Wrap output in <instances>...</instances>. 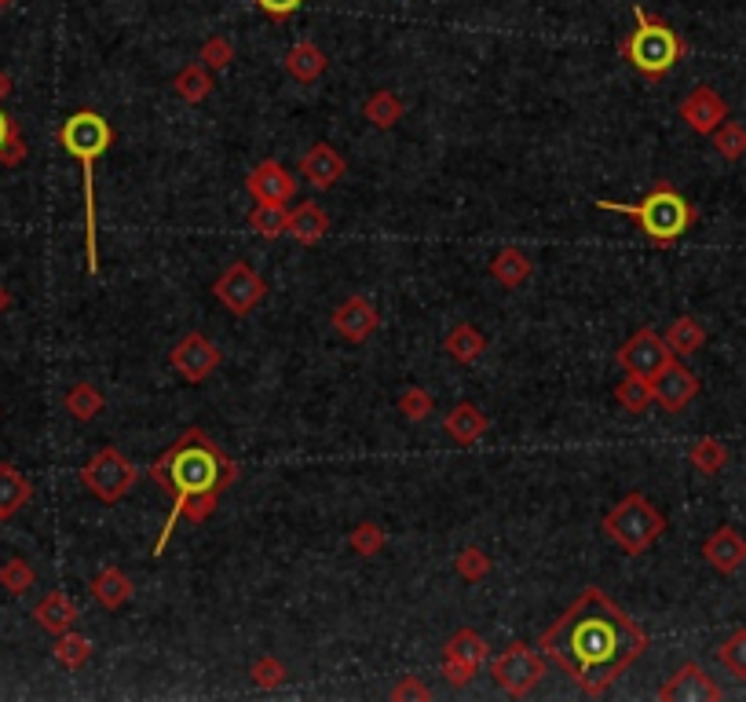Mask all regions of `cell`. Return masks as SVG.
Instances as JSON below:
<instances>
[{
	"label": "cell",
	"mask_w": 746,
	"mask_h": 702,
	"mask_svg": "<svg viewBox=\"0 0 746 702\" xmlns=\"http://www.w3.org/2000/svg\"><path fill=\"white\" fill-rule=\"evenodd\" d=\"M717 663L728 669L735 680H746V630H735L728 641L717 647Z\"/></svg>",
	"instance_id": "39"
},
{
	"label": "cell",
	"mask_w": 746,
	"mask_h": 702,
	"mask_svg": "<svg viewBox=\"0 0 746 702\" xmlns=\"http://www.w3.org/2000/svg\"><path fill=\"white\" fill-rule=\"evenodd\" d=\"M454 570L465 581H483L490 575V556L483 553L479 545H468V548H461L457 559H454Z\"/></svg>",
	"instance_id": "40"
},
{
	"label": "cell",
	"mask_w": 746,
	"mask_h": 702,
	"mask_svg": "<svg viewBox=\"0 0 746 702\" xmlns=\"http://www.w3.org/2000/svg\"><path fill=\"white\" fill-rule=\"evenodd\" d=\"M136 479H139L136 465H132V461H128L125 454H121L117 446H103V450H99V454L81 468V483H84V487L92 490L103 505H117L132 487H136Z\"/></svg>",
	"instance_id": "7"
},
{
	"label": "cell",
	"mask_w": 746,
	"mask_h": 702,
	"mask_svg": "<svg viewBox=\"0 0 746 702\" xmlns=\"http://www.w3.org/2000/svg\"><path fill=\"white\" fill-rule=\"evenodd\" d=\"M428 695H432V691H428L425 684H421V680H417V677H403L399 680V684H395L392 688V699H417V702H425Z\"/></svg>",
	"instance_id": "46"
},
{
	"label": "cell",
	"mask_w": 746,
	"mask_h": 702,
	"mask_svg": "<svg viewBox=\"0 0 746 702\" xmlns=\"http://www.w3.org/2000/svg\"><path fill=\"white\" fill-rule=\"evenodd\" d=\"M432 410H436V399L421 388V384H414V388H406L399 395V414L410 417L414 424L425 421V417H432Z\"/></svg>",
	"instance_id": "42"
},
{
	"label": "cell",
	"mask_w": 746,
	"mask_h": 702,
	"mask_svg": "<svg viewBox=\"0 0 746 702\" xmlns=\"http://www.w3.org/2000/svg\"><path fill=\"white\" fill-rule=\"evenodd\" d=\"M52 655H55V663L66 666V669H81L88 658H92V641L81 633H74V630H66V633L55 636Z\"/></svg>",
	"instance_id": "33"
},
{
	"label": "cell",
	"mask_w": 746,
	"mask_h": 702,
	"mask_svg": "<svg viewBox=\"0 0 746 702\" xmlns=\"http://www.w3.org/2000/svg\"><path fill=\"white\" fill-rule=\"evenodd\" d=\"M8 95H11V77H8V70H0V103H4Z\"/></svg>",
	"instance_id": "47"
},
{
	"label": "cell",
	"mask_w": 746,
	"mask_h": 702,
	"mask_svg": "<svg viewBox=\"0 0 746 702\" xmlns=\"http://www.w3.org/2000/svg\"><path fill=\"white\" fill-rule=\"evenodd\" d=\"M81 619L77 614V603L66 597L63 589H52L48 597H41L37 600V608H33V622L41 625L44 633H52V636H59L66 630H74V622Z\"/></svg>",
	"instance_id": "20"
},
{
	"label": "cell",
	"mask_w": 746,
	"mask_h": 702,
	"mask_svg": "<svg viewBox=\"0 0 746 702\" xmlns=\"http://www.w3.org/2000/svg\"><path fill=\"white\" fill-rule=\"evenodd\" d=\"M490 677L498 680L501 691H509V695L523 699V695H531L538 684H542V677H545V655L534 652V647H527V644H512L509 652H501L490 663Z\"/></svg>",
	"instance_id": "8"
},
{
	"label": "cell",
	"mask_w": 746,
	"mask_h": 702,
	"mask_svg": "<svg viewBox=\"0 0 746 702\" xmlns=\"http://www.w3.org/2000/svg\"><path fill=\"white\" fill-rule=\"evenodd\" d=\"M33 498V483L22 476L15 465H0V516L11 520L15 512H22Z\"/></svg>",
	"instance_id": "26"
},
{
	"label": "cell",
	"mask_w": 746,
	"mask_h": 702,
	"mask_svg": "<svg viewBox=\"0 0 746 702\" xmlns=\"http://www.w3.org/2000/svg\"><path fill=\"white\" fill-rule=\"evenodd\" d=\"M197 63H205L208 70H227V66L235 63V44L227 37H208L202 44V52H197Z\"/></svg>",
	"instance_id": "43"
},
{
	"label": "cell",
	"mask_w": 746,
	"mask_h": 702,
	"mask_svg": "<svg viewBox=\"0 0 746 702\" xmlns=\"http://www.w3.org/2000/svg\"><path fill=\"white\" fill-rule=\"evenodd\" d=\"M150 479L158 483V487L172 490L169 520H165L158 545H154V556H161L176 531V523L180 520L205 523L208 516L216 512L219 494L238 479V465L219 454V446L202 432V428H187V432L150 465Z\"/></svg>",
	"instance_id": "2"
},
{
	"label": "cell",
	"mask_w": 746,
	"mask_h": 702,
	"mask_svg": "<svg viewBox=\"0 0 746 702\" xmlns=\"http://www.w3.org/2000/svg\"><path fill=\"white\" fill-rule=\"evenodd\" d=\"M0 523H4V516H0Z\"/></svg>",
	"instance_id": "50"
},
{
	"label": "cell",
	"mask_w": 746,
	"mask_h": 702,
	"mask_svg": "<svg viewBox=\"0 0 746 702\" xmlns=\"http://www.w3.org/2000/svg\"><path fill=\"white\" fill-rule=\"evenodd\" d=\"M597 208L636 219V227L644 230L647 241H652L655 249H669L691 224H696V208H691V202L677 191V186H669L666 180H658L636 205L597 202Z\"/></svg>",
	"instance_id": "4"
},
{
	"label": "cell",
	"mask_w": 746,
	"mask_h": 702,
	"mask_svg": "<svg viewBox=\"0 0 746 702\" xmlns=\"http://www.w3.org/2000/svg\"><path fill=\"white\" fill-rule=\"evenodd\" d=\"M680 121L691 132H699V136H713L728 121V103L710 84H696L685 95V103H680Z\"/></svg>",
	"instance_id": "13"
},
{
	"label": "cell",
	"mask_w": 746,
	"mask_h": 702,
	"mask_svg": "<svg viewBox=\"0 0 746 702\" xmlns=\"http://www.w3.org/2000/svg\"><path fill=\"white\" fill-rule=\"evenodd\" d=\"M362 117L370 121L373 128H395L403 121V103L399 95L388 92V88H381V92H373L366 103H362Z\"/></svg>",
	"instance_id": "31"
},
{
	"label": "cell",
	"mask_w": 746,
	"mask_h": 702,
	"mask_svg": "<svg viewBox=\"0 0 746 702\" xmlns=\"http://www.w3.org/2000/svg\"><path fill=\"white\" fill-rule=\"evenodd\" d=\"M213 88H216L213 70H208L205 63H187L183 70L172 77V92L180 95L183 103H191V106L205 103V99L213 95Z\"/></svg>",
	"instance_id": "25"
},
{
	"label": "cell",
	"mask_w": 746,
	"mask_h": 702,
	"mask_svg": "<svg viewBox=\"0 0 746 702\" xmlns=\"http://www.w3.org/2000/svg\"><path fill=\"white\" fill-rule=\"evenodd\" d=\"M384 542H388V537H384V531L377 523H359L355 531L348 534V545L355 548L359 556H366V559H373L384 548Z\"/></svg>",
	"instance_id": "41"
},
{
	"label": "cell",
	"mask_w": 746,
	"mask_h": 702,
	"mask_svg": "<svg viewBox=\"0 0 746 702\" xmlns=\"http://www.w3.org/2000/svg\"><path fill=\"white\" fill-rule=\"evenodd\" d=\"M652 388H655V403L663 406L666 414H680L699 395V377L680 366V362H669V366L652 381Z\"/></svg>",
	"instance_id": "15"
},
{
	"label": "cell",
	"mask_w": 746,
	"mask_h": 702,
	"mask_svg": "<svg viewBox=\"0 0 746 702\" xmlns=\"http://www.w3.org/2000/svg\"><path fill=\"white\" fill-rule=\"evenodd\" d=\"M22 161H26V139H22L15 117L0 110V165L15 169V165H22Z\"/></svg>",
	"instance_id": "36"
},
{
	"label": "cell",
	"mask_w": 746,
	"mask_h": 702,
	"mask_svg": "<svg viewBox=\"0 0 746 702\" xmlns=\"http://www.w3.org/2000/svg\"><path fill=\"white\" fill-rule=\"evenodd\" d=\"M545 658L564 669L586 695H603L647 652L644 625L608 592L589 586L538 641Z\"/></svg>",
	"instance_id": "1"
},
{
	"label": "cell",
	"mask_w": 746,
	"mask_h": 702,
	"mask_svg": "<svg viewBox=\"0 0 746 702\" xmlns=\"http://www.w3.org/2000/svg\"><path fill=\"white\" fill-rule=\"evenodd\" d=\"M8 4H11V0H0V11H4V8H8Z\"/></svg>",
	"instance_id": "49"
},
{
	"label": "cell",
	"mask_w": 746,
	"mask_h": 702,
	"mask_svg": "<svg viewBox=\"0 0 746 702\" xmlns=\"http://www.w3.org/2000/svg\"><path fill=\"white\" fill-rule=\"evenodd\" d=\"M622 59L633 66L644 81H663L674 66L688 55V41L663 19H652L641 4H633V33L622 44Z\"/></svg>",
	"instance_id": "5"
},
{
	"label": "cell",
	"mask_w": 746,
	"mask_h": 702,
	"mask_svg": "<svg viewBox=\"0 0 746 702\" xmlns=\"http://www.w3.org/2000/svg\"><path fill=\"white\" fill-rule=\"evenodd\" d=\"M658 699L663 702H717L721 688L713 684V677L699 663H688L658 688Z\"/></svg>",
	"instance_id": "14"
},
{
	"label": "cell",
	"mask_w": 746,
	"mask_h": 702,
	"mask_svg": "<svg viewBox=\"0 0 746 702\" xmlns=\"http://www.w3.org/2000/svg\"><path fill=\"white\" fill-rule=\"evenodd\" d=\"M290 238L301 241V246H318L329 235V216L323 205L315 202H301L296 208H290Z\"/></svg>",
	"instance_id": "21"
},
{
	"label": "cell",
	"mask_w": 746,
	"mask_h": 702,
	"mask_svg": "<svg viewBox=\"0 0 746 702\" xmlns=\"http://www.w3.org/2000/svg\"><path fill=\"white\" fill-rule=\"evenodd\" d=\"M8 307H11V293L4 290V285H0V315H4Z\"/></svg>",
	"instance_id": "48"
},
{
	"label": "cell",
	"mask_w": 746,
	"mask_h": 702,
	"mask_svg": "<svg viewBox=\"0 0 746 702\" xmlns=\"http://www.w3.org/2000/svg\"><path fill=\"white\" fill-rule=\"evenodd\" d=\"M713 150H717L724 161L746 158V128L739 121H724V125L713 132Z\"/></svg>",
	"instance_id": "38"
},
{
	"label": "cell",
	"mask_w": 746,
	"mask_h": 702,
	"mask_svg": "<svg viewBox=\"0 0 746 702\" xmlns=\"http://www.w3.org/2000/svg\"><path fill=\"white\" fill-rule=\"evenodd\" d=\"M213 296L219 301V307H227L230 315H249L263 296H268V282L257 268H249L246 260H235L230 268L219 274L213 282Z\"/></svg>",
	"instance_id": "9"
},
{
	"label": "cell",
	"mask_w": 746,
	"mask_h": 702,
	"mask_svg": "<svg viewBox=\"0 0 746 702\" xmlns=\"http://www.w3.org/2000/svg\"><path fill=\"white\" fill-rule=\"evenodd\" d=\"M487 663V641L476 633V630H457L454 636L447 641V652H443V677L450 680L454 688H465L472 684V677H476V669Z\"/></svg>",
	"instance_id": "11"
},
{
	"label": "cell",
	"mask_w": 746,
	"mask_h": 702,
	"mask_svg": "<svg viewBox=\"0 0 746 702\" xmlns=\"http://www.w3.org/2000/svg\"><path fill=\"white\" fill-rule=\"evenodd\" d=\"M443 348H447V355L461 362V366H472L479 355H483V348H487V340H483V333L472 322H457L454 329L447 333L443 340Z\"/></svg>",
	"instance_id": "28"
},
{
	"label": "cell",
	"mask_w": 746,
	"mask_h": 702,
	"mask_svg": "<svg viewBox=\"0 0 746 702\" xmlns=\"http://www.w3.org/2000/svg\"><path fill=\"white\" fill-rule=\"evenodd\" d=\"M531 271H534L531 257L520 252L516 246H505L498 257L490 260V274L505 285V290H520V285L531 279Z\"/></svg>",
	"instance_id": "27"
},
{
	"label": "cell",
	"mask_w": 746,
	"mask_h": 702,
	"mask_svg": "<svg viewBox=\"0 0 746 702\" xmlns=\"http://www.w3.org/2000/svg\"><path fill=\"white\" fill-rule=\"evenodd\" d=\"M600 526H603V534L622 548V553L641 556L658 542V537H663L666 516L658 512L644 494H625V498L614 505L608 516H603Z\"/></svg>",
	"instance_id": "6"
},
{
	"label": "cell",
	"mask_w": 746,
	"mask_h": 702,
	"mask_svg": "<svg viewBox=\"0 0 746 702\" xmlns=\"http://www.w3.org/2000/svg\"><path fill=\"white\" fill-rule=\"evenodd\" d=\"M249 677H252V684L257 688H279L282 680H285V666L279 663V658H257V663H252V669H249Z\"/></svg>",
	"instance_id": "44"
},
{
	"label": "cell",
	"mask_w": 746,
	"mask_h": 702,
	"mask_svg": "<svg viewBox=\"0 0 746 702\" xmlns=\"http://www.w3.org/2000/svg\"><path fill=\"white\" fill-rule=\"evenodd\" d=\"M702 559L717 570V575H735L746 564V537L735 526H717L707 542H702Z\"/></svg>",
	"instance_id": "18"
},
{
	"label": "cell",
	"mask_w": 746,
	"mask_h": 702,
	"mask_svg": "<svg viewBox=\"0 0 746 702\" xmlns=\"http://www.w3.org/2000/svg\"><path fill=\"white\" fill-rule=\"evenodd\" d=\"M249 194L257 202H271V205H290L296 197V180L290 169H282L279 161H260L257 169L249 172Z\"/></svg>",
	"instance_id": "16"
},
{
	"label": "cell",
	"mask_w": 746,
	"mask_h": 702,
	"mask_svg": "<svg viewBox=\"0 0 746 702\" xmlns=\"http://www.w3.org/2000/svg\"><path fill=\"white\" fill-rule=\"evenodd\" d=\"M285 73L293 77V81H301V84H315L318 77L326 73V66H329V59H326V52L318 48L315 41H301V44H293L290 52H285Z\"/></svg>",
	"instance_id": "22"
},
{
	"label": "cell",
	"mask_w": 746,
	"mask_h": 702,
	"mask_svg": "<svg viewBox=\"0 0 746 702\" xmlns=\"http://www.w3.org/2000/svg\"><path fill=\"white\" fill-rule=\"evenodd\" d=\"M169 362L187 384H202L213 377L219 366V348L205 333H187L180 344L172 348Z\"/></svg>",
	"instance_id": "12"
},
{
	"label": "cell",
	"mask_w": 746,
	"mask_h": 702,
	"mask_svg": "<svg viewBox=\"0 0 746 702\" xmlns=\"http://www.w3.org/2000/svg\"><path fill=\"white\" fill-rule=\"evenodd\" d=\"M59 143L70 158L81 161L84 172V268L88 274L99 271V246H95V161L114 147V128L95 110H77L59 125Z\"/></svg>",
	"instance_id": "3"
},
{
	"label": "cell",
	"mask_w": 746,
	"mask_h": 702,
	"mask_svg": "<svg viewBox=\"0 0 746 702\" xmlns=\"http://www.w3.org/2000/svg\"><path fill=\"white\" fill-rule=\"evenodd\" d=\"M37 586V570H33L22 556H11L4 567H0V589H8L11 597H22Z\"/></svg>",
	"instance_id": "37"
},
{
	"label": "cell",
	"mask_w": 746,
	"mask_h": 702,
	"mask_svg": "<svg viewBox=\"0 0 746 702\" xmlns=\"http://www.w3.org/2000/svg\"><path fill=\"white\" fill-rule=\"evenodd\" d=\"M92 597L99 600V608L117 611L132 600V578L121 567H103L92 578Z\"/></svg>",
	"instance_id": "24"
},
{
	"label": "cell",
	"mask_w": 746,
	"mask_h": 702,
	"mask_svg": "<svg viewBox=\"0 0 746 702\" xmlns=\"http://www.w3.org/2000/svg\"><path fill=\"white\" fill-rule=\"evenodd\" d=\"M344 172H348L344 154H340L337 147H329V143H315L312 150H304L301 176L315 186V191H329V186H337V180Z\"/></svg>",
	"instance_id": "19"
},
{
	"label": "cell",
	"mask_w": 746,
	"mask_h": 702,
	"mask_svg": "<svg viewBox=\"0 0 746 702\" xmlns=\"http://www.w3.org/2000/svg\"><path fill=\"white\" fill-rule=\"evenodd\" d=\"M252 4H257L271 22H285L290 15H296V11H301L304 0H252Z\"/></svg>",
	"instance_id": "45"
},
{
	"label": "cell",
	"mask_w": 746,
	"mask_h": 702,
	"mask_svg": "<svg viewBox=\"0 0 746 702\" xmlns=\"http://www.w3.org/2000/svg\"><path fill=\"white\" fill-rule=\"evenodd\" d=\"M249 227L257 230L260 238H282L285 227H290V208L285 205H271V202H257V208L249 213Z\"/></svg>",
	"instance_id": "32"
},
{
	"label": "cell",
	"mask_w": 746,
	"mask_h": 702,
	"mask_svg": "<svg viewBox=\"0 0 746 702\" xmlns=\"http://www.w3.org/2000/svg\"><path fill=\"white\" fill-rule=\"evenodd\" d=\"M688 461L702 476H717V472L728 465V446H724L721 439H699V443L688 450Z\"/></svg>",
	"instance_id": "34"
},
{
	"label": "cell",
	"mask_w": 746,
	"mask_h": 702,
	"mask_svg": "<svg viewBox=\"0 0 746 702\" xmlns=\"http://www.w3.org/2000/svg\"><path fill=\"white\" fill-rule=\"evenodd\" d=\"M614 399H619L622 410H630V414H644L647 406L655 403V388H652V381H644V377H630L625 373V381L614 388Z\"/></svg>",
	"instance_id": "35"
},
{
	"label": "cell",
	"mask_w": 746,
	"mask_h": 702,
	"mask_svg": "<svg viewBox=\"0 0 746 702\" xmlns=\"http://www.w3.org/2000/svg\"><path fill=\"white\" fill-rule=\"evenodd\" d=\"M63 406H66V414L74 417V421H95L99 414H103V392L95 388V384H88V381H77L70 392L63 395Z\"/></svg>",
	"instance_id": "29"
},
{
	"label": "cell",
	"mask_w": 746,
	"mask_h": 702,
	"mask_svg": "<svg viewBox=\"0 0 746 702\" xmlns=\"http://www.w3.org/2000/svg\"><path fill=\"white\" fill-rule=\"evenodd\" d=\"M669 362H674V351L666 348V340L655 333V329H636V333L619 348V366L630 373V377H644L655 381Z\"/></svg>",
	"instance_id": "10"
},
{
	"label": "cell",
	"mask_w": 746,
	"mask_h": 702,
	"mask_svg": "<svg viewBox=\"0 0 746 702\" xmlns=\"http://www.w3.org/2000/svg\"><path fill=\"white\" fill-rule=\"evenodd\" d=\"M443 428H447V435L454 439V443L472 446L483 432H487V414H483L476 403H457L454 410L447 414Z\"/></svg>",
	"instance_id": "23"
},
{
	"label": "cell",
	"mask_w": 746,
	"mask_h": 702,
	"mask_svg": "<svg viewBox=\"0 0 746 702\" xmlns=\"http://www.w3.org/2000/svg\"><path fill=\"white\" fill-rule=\"evenodd\" d=\"M707 344V326L691 315H680L674 326L666 329V348L674 355H696V351Z\"/></svg>",
	"instance_id": "30"
},
{
	"label": "cell",
	"mask_w": 746,
	"mask_h": 702,
	"mask_svg": "<svg viewBox=\"0 0 746 702\" xmlns=\"http://www.w3.org/2000/svg\"><path fill=\"white\" fill-rule=\"evenodd\" d=\"M381 326L377 307L370 304V296H348L344 304L334 312V329L348 344H362L366 337H373V329Z\"/></svg>",
	"instance_id": "17"
}]
</instances>
